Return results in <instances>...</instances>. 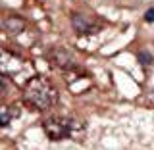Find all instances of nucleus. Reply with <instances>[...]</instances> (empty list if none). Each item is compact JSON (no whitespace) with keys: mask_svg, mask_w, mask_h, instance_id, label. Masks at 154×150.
<instances>
[{"mask_svg":"<svg viewBox=\"0 0 154 150\" xmlns=\"http://www.w3.org/2000/svg\"><path fill=\"white\" fill-rule=\"evenodd\" d=\"M56 100V93L46 81L42 79H31L25 87L23 93V102L27 106H31V110H46L54 104Z\"/></svg>","mask_w":154,"mask_h":150,"instance_id":"1","label":"nucleus"},{"mask_svg":"<svg viewBox=\"0 0 154 150\" xmlns=\"http://www.w3.org/2000/svg\"><path fill=\"white\" fill-rule=\"evenodd\" d=\"M12 115L14 114H10V110L8 108H2V112H0V125H10V119H12Z\"/></svg>","mask_w":154,"mask_h":150,"instance_id":"7","label":"nucleus"},{"mask_svg":"<svg viewBox=\"0 0 154 150\" xmlns=\"http://www.w3.org/2000/svg\"><path fill=\"white\" fill-rule=\"evenodd\" d=\"M4 29L10 31V33H21L23 29H25V21L17 16H10L6 21H4Z\"/></svg>","mask_w":154,"mask_h":150,"instance_id":"5","label":"nucleus"},{"mask_svg":"<svg viewBox=\"0 0 154 150\" xmlns=\"http://www.w3.org/2000/svg\"><path fill=\"white\" fill-rule=\"evenodd\" d=\"M50 60H52L54 66L62 67V69H71V67L75 66L73 56H71L69 52L62 50V48H54V50H50Z\"/></svg>","mask_w":154,"mask_h":150,"instance_id":"4","label":"nucleus"},{"mask_svg":"<svg viewBox=\"0 0 154 150\" xmlns=\"http://www.w3.org/2000/svg\"><path fill=\"white\" fill-rule=\"evenodd\" d=\"M42 129L50 141H62L66 137H75L83 125L71 118H48L42 121Z\"/></svg>","mask_w":154,"mask_h":150,"instance_id":"2","label":"nucleus"},{"mask_svg":"<svg viewBox=\"0 0 154 150\" xmlns=\"http://www.w3.org/2000/svg\"><path fill=\"white\" fill-rule=\"evenodd\" d=\"M71 25L77 35H94L100 29V23H94V19L87 17L85 14H71Z\"/></svg>","mask_w":154,"mask_h":150,"instance_id":"3","label":"nucleus"},{"mask_svg":"<svg viewBox=\"0 0 154 150\" xmlns=\"http://www.w3.org/2000/svg\"><path fill=\"white\" fill-rule=\"evenodd\" d=\"M139 62H141V64L143 66H150L152 64V62H154V58H152V54H150V52H146V50H141V52H139Z\"/></svg>","mask_w":154,"mask_h":150,"instance_id":"6","label":"nucleus"},{"mask_svg":"<svg viewBox=\"0 0 154 150\" xmlns=\"http://www.w3.org/2000/svg\"><path fill=\"white\" fill-rule=\"evenodd\" d=\"M144 21H146V23H154V8L146 10V14H144Z\"/></svg>","mask_w":154,"mask_h":150,"instance_id":"8","label":"nucleus"}]
</instances>
